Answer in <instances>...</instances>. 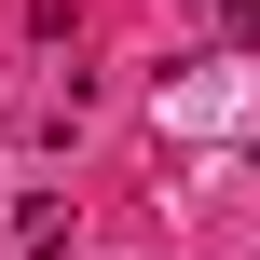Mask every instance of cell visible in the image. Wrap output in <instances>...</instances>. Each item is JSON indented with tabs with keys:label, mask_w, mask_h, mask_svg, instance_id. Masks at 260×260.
Here are the masks:
<instances>
[{
	"label": "cell",
	"mask_w": 260,
	"mask_h": 260,
	"mask_svg": "<svg viewBox=\"0 0 260 260\" xmlns=\"http://www.w3.org/2000/svg\"><path fill=\"white\" fill-rule=\"evenodd\" d=\"M14 247L55 260V247H69V206H55V192H27V206H14Z\"/></svg>",
	"instance_id": "6da1fadb"
},
{
	"label": "cell",
	"mask_w": 260,
	"mask_h": 260,
	"mask_svg": "<svg viewBox=\"0 0 260 260\" xmlns=\"http://www.w3.org/2000/svg\"><path fill=\"white\" fill-rule=\"evenodd\" d=\"M219 27H233V41H260V0H219Z\"/></svg>",
	"instance_id": "7a4b0ae2"
}]
</instances>
